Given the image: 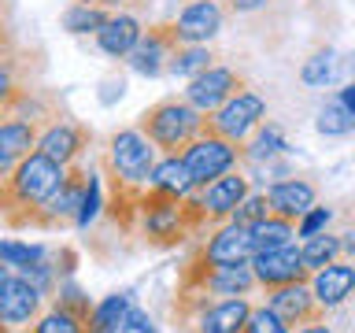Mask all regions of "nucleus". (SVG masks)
Segmentation results:
<instances>
[{
  "label": "nucleus",
  "instance_id": "obj_10",
  "mask_svg": "<svg viewBox=\"0 0 355 333\" xmlns=\"http://www.w3.org/2000/svg\"><path fill=\"white\" fill-rule=\"evenodd\" d=\"M41 289L30 282L26 274H8L4 289H0V318L8 326H26L41 311Z\"/></svg>",
  "mask_w": 355,
  "mask_h": 333
},
{
  "label": "nucleus",
  "instance_id": "obj_12",
  "mask_svg": "<svg viewBox=\"0 0 355 333\" xmlns=\"http://www.w3.org/2000/svg\"><path fill=\"white\" fill-rule=\"evenodd\" d=\"M255 255L252 244V230L237 226V222H226L222 230L211 233V241L204 244V259L211 266H230V263H248Z\"/></svg>",
  "mask_w": 355,
  "mask_h": 333
},
{
  "label": "nucleus",
  "instance_id": "obj_30",
  "mask_svg": "<svg viewBox=\"0 0 355 333\" xmlns=\"http://www.w3.org/2000/svg\"><path fill=\"white\" fill-rule=\"evenodd\" d=\"M0 259L8 266H19V271H26V266H37L44 259V248L41 244H19V241H0Z\"/></svg>",
  "mask_w": 355,
  "mask_h": 333
},
{
  "label": "nucleus",
  "instance_id": "obj_21",
  "mask_svg": "<svg viewBox=\"0 0 355 333\" xmlns=\"http://www.w3.org/2000/svg\"><path fill=\"white\" fill-rule=\"evenodd\" d=\"M130 293H111L104 296L100 304L89 311V318H85V333H119L122 330V318H126V311H130Z\"/></svg>",
  "mask_w": 355,
  "mask_h": 333
},
{
  "label": "nucleus",
  "instance_id": "obj_39",
  "mask_svg": "<svg viewBox=\"0 0 355 333\" xmlns=\"http://www.w3.org/2000/svg\"><path fill=\"white\" fill-rule=\"evenodd\" d=\"M266 0H230V11H237V15H248V11H259Z\"/></svg>",
  "mask_w": 355,
  "mask_h": 333
},
{
  "label": "nucleus",
  "instance_id": "obj_11",
  "mask_svg": "<svg viewBox=\"0 0 355 333\" xmlns=\"http://www.w3.org/2000/svg\"><path fill=\"white\" fill-rule=\"evenodd\" d=\"M277 315H282L288 326H307V322H318L322 318V307L318 300H315V293H311V285H304V282H288V285H277V289H270V300H266Z\"/></svg>",
  "mask_w": 355,
  "mask_h": 333
},
{
  "label": "nucleus",
  "instance_id": "obj_46",
  "mask_svg": "<svg viewBox=\"0 0 355 333\" xmlns=\"http://www.w3.org/2000/svg\"><path fill=\"white\" fill-rule=\"evenodd\" d=\"M144 333H155V330H152V326H148V330H144Z\"/></svg>",
  "mask_w": 355,
  "mask_h": 333
},
{
  "label": "nucleus",
  "instance_id": "obj_37",
  "mask_svg": "<svg viewBox=\"0 0 355 333\" xmlns=\"http://www.w3.org/2000/svg\"><path fill=\"white\" fill-rule=\"evenodd\" d=\"M152 322H148V315H144L141 307H133L130 304V311H126V318H122V333H144Z\"/></svg>",
  "mask_w": 355,
  "mask_h": 333
},
{
  "label": "nucleus",
  "instance_id": "obj_7",
  "mask_svg": "<svg viewBox=\"0 0 355 333\" xmlns=\"http://www.w3.org/2000/svg\"><path fill=\"white\" fill-rule=\"evenodd\" d=\"M241 89H244V78H241L237 71H230V67H207L204 74L189 78L185 100H189L196 111L211 115V111H218L230 96H237Z\"/></svg>",
  "mask_w": 355,
  "mask_h": 333
},
{
  "label": "nucleus",
  "instance_id": "obj_25",
  "mask_svg": "<svg viewBox=\"0 0 355 333\" xmlns=\"http://www.w3.org/2000/svg\"><path fill=\"white\" fill-rule=\"evenodd\" d=\"M107 19H111L107 8L89 4V0H74V4L63 11V30L67 33H96Z\"/></svg>",
  "mask_w": 355,
  "mask_h": 333
},
{
  "label": "nucleus",
  "instance_id": "obj_17",
  "mask_svg": "<svg viewBox=\"0 0 355 333\" xmlns=\"http://www.w3.org/2000/svg\"><path fill=\"white\" fill-rule=\"evenodd\" d=\"M89 144V130L78 126V122H52L49 130L37 137V152H44L49 160L71 166L78 155H82V148Z\"/></svg>",
  "mask_w": 355,
  "mask_h": 333
},
{
  "label": "nucleus",
  "instance_id": "obj_43",
  "mask_svg": "<svg viewBox=\"0 0 355 333\" xmlns=\"http://www.w3.org/2000/svg\"><path fill=\"white\" fill-rule=\"evenodd\" d=\"M300 333H333V330H329V326H322V322H307V326L300 330Z\"/></svg>",
  "mask_w": 355,
  "mask_h": 333
},
{
  "label": "nucleus",
  "instance_id": "obj_36",
  "mask_svg": "<svg viewBox=\"0 0 355 333\" xmlns=\"http://www.w3.org/2000/svg\"><path fill=\"white\" fill-rule=\"evenodd\" d=\"M100 211V178L89 174V185H85V200H82V211H78V226H89Z\"/></svg>",
  "mask_w": 355,
  "mask_h": 333
},
{
  "label": "nucleus",
  "instance_id": "obj_35",
  "mask_svg": "<svg viewBox=\"0 0 355 333\" xmlns=\"http://www.w3.org/2000/svg\"><path fill=\"white\" fill-rule=\"evenodd\" d=\"M329 219H333V211L315 204V207H311L304 219H300V226H296V237H315V233H326Z\"/></svg>",
  "mask_w": 355,
  "mask_h": 333
},
{
  "label": "nucleus",
  "instance_id": "obj_5",
  "mask_svg": "<svg viewBox=\"0 0 355 333\" xmlns=\"http://www.w3.org/2000/svg\"><path fill=\"white\" fill-rule=\"evenodd\" d=\"M182 160L189 166V174H193L196 185H211L215 178L237 171V160H241V148L226 137H218V133H211L204 126L196 141H189L182 148Z\"/></svg>",
  "mask_w": 355,
  "mask_h": 333
},
{
  "label": "nucleus",
  "instance_id": "obj_4",
  "mask_svg": "<svg viewBox=\"0 0 355 333\" xmlns=\"http://www.w3.org/2000/svg\"><path fill=\"white\" fill-rule=\"evenodd\" d=\"M263 119H266V100L255 93V89L244 85L241 93L230 96L218 111H211V119L204 122V126L211 133H218V137L241 144V141H248L252 133L263 126Z\"/></svg>",
  "mask_w": 355,
  "mask_h": 333
},
{
  "label": "nucleus",
  "instance_id": "obj_27",
  "mask_svg": "<svg viewBox=\"0 0 355 333\" xmlns=\"http://www.w3.org/2000/svg\"><path fill=\"white\" fill-rule=\"evenodd\" d=\"M211 60H215V56H211L207 44H182V49L174 52V60H171L166 71H171L174 78H196L211 67Z\"/></svg>",
  "mask_w": 355,
  "mask_h": 333
},
{
  "label": "nucleus",
  "instance_id": "obj_45",
  "mask_svg": "<svg viewBox=\"0 0 355 333\" xmlns=\"http://www.w3.org/2000/svg\"><path fill=\"white\" fill-rule=\"evenodd\" d=\"M0 333H8V322L4 318H0Z\"/></svg>",
  "mask_w": 355,
  "mask_h": 333
},
{
  "label": "nucleus",
  "instance_id": "obj_20",
  "mask_svg": "<svg viewBox=\"0 0 355 333\" xmlns=\"http://www.w3.org/2000/svg\"><path fill=\"white\" fill-rule=\"evenodd\" d=\"M141 33L144 26L133 15H126V11H115L104 26L96 30V44H100V52H107V56H115V60H122V56H130L133 49H137V41H141Z\"/></svg>",
  "mask_w": 355,
  "mask_h": 333
},
{
  "label": "nucleus",
  "instance_id": "obj_34",
  "mask_svg": "<svg viewBox=\"0 0 355 333\" xmlns=\"http://www.w3.org/2000/svg\"><path fill=\"white\" fill-rule=\"evenodd\" d=\"M244 333H288V322L277 315L270 304L252 307V318H248V326H244Z\"/></svg>",
  "mask_w": 355,
  "mask_h": 333
},
{
  "label": "nucleus",
  "instance_id": "obj_23",
  "mask_svg": "<svg viewBox=\"0 0 355 333\" xmlns=\"http://www.w3.org/2000/svg\"><path fill=\"white\" fill-rule=\"evenodd\" d=\"M37 126L26 119H8L0 122V152L15 155V160H26L30 152H37Z\"/></svg>",
  "mask_w": 355,
  "mask_h": 333
},
{
  "label": "nucleus",
  "instance_id": "obj_6",
  "mask_svg": "<svg viewBox=\"0 0 355 333\" xmlns=\"http://www.w3.org/2000/svg\"><path fill=\"white\" fill-rule=\"evenodd\" d=\"M182 49V37H178L174 22H159V26H148L141 33L137 49L130 52V67L144 78H159L166 67H171L174 52Z\"/></svg>",
  "mask_w": 355,
  "mask_h": 333
},
{
  "label": "nucleus",
  "instance_id": "obj_9",
  "mask_svg": "<svg viewBox=\"0 0 355 333\" xmlns=\"http://www.w3.org/2000/svg\"><path fill=\"white\" fill-rule=\"evenodd\" d=\"M252 271H255V282L266 285V289H277V285H288V282H304L311 274L304 266V252L296 244H285V248H274V252H255L252 255Z\"/></svg>",
  "mask_w": 355,
  "mask_h": 333
},
{
  "label": "nucleus",
  "instance_id": "obj_26",
  "mask_svg": "<svg viewBox=\"0 0 355 333\" xmlns=\"http://www.w3.org/2000/svg\"><path fill=\"white\" fill-rule=\"evenodd\" d=\"M304 266L307 271H322V266H329V263H337V255L344 252V244L337 233H315V237H307L304 248Z\"/></svg>",
  "mask_w": 355,
  "mask_h": 333
},
{
  "label": "nucleus",
  "instance_id": "obj_18",
  "mask_svg": "<svg viewBox=\"0 0 355 333\" xmlns=\"http://www.w3.org/2000/svg\"><path fill=\"white\" fill-rule=\"evenodd\" d=\"M252 318V304L244 296H230L222 304L200 307L196 315V333H244Z\"/></svg>",
  "mask_w": 355,
  "mask_h": 333
},
{
  "label": "nucleus",
  "instance_id": "obj_40",
  "mask_svg": "<svg viewBox=\"0 0 355 333\" xmlns=\"http://www.w3.org/2000/svg\"><path fill=\"white\" fill-rule=\"evenodd\" d=\"M15 166H19V160H15V155L0 152V185H4L8 178H11V171H15Z\"/></svg>",
  "mask_w": 355,
  "mask_h": 333
},
{
  "label": "nucleus",
  "instance_id": "obj_3",
  "mask_svg": "<svg viewBox=\"0 0 355 333\" xmlns=\"http://www.w3.org/2000/svg\"><path fill=\"white\" fill-rule=\"evenodd\" d=\"M155 144L144 137L141 130H119L107 141V171L115 178V189H130V193H144L152 185L155 171Z\"/></svg>",
  "mask_w": 355,
  "mask_h": 333
},
{
  "label": "nucleus",
  "instance_id": "obj_24",
  "mask_svg": "<svg viewBox=\"0 0 355 333\" xmlns=\"http://www.w3.org/2000/svg\"><path fill=\"white\" fill-rule=\"evenodd\" d=\"M293 237H296L293 219H282V215H266L263 222H255V226H252V244H255V252L285 248V244H293Z\"/></svg>",
  "mask_w": 355,
  "mask_h": 333
},
{
  "label": "nucleus",
  "instance_id": "obj_28",
  "mask_svg": "<svg viewBox=\"0 0 355 333\" xmlns=\"http://www.w3.org/2000/svg\"><path fill=\"white\" fill-rule=\"evenodd\" d=\"M318 133H326V137H344V133L355 130V115L348 108H344V100H326V104L318 108V119H315Z\"/></svg>",
  "mask_w": 355,
  "mask_h": 333
},
{
  "label": "nucleus",
  "instance_id": "obj_15",
  "mask_svg": "<svg viewBox=\"0 0 355 333\" xmlns=\"http://www.w3.org/2000/svg\"><path fill=\"white\" fill-rule=\"evenodd\" d=\"M248 196V178L230 171L215 178L211 185H204V193H200V207H204L207 219H230L233 211L241 207V200Z\"/></svg>",
  "mask_w": 355,
  "mask_h": 333
},
{
  "label": "nucleus",
  "instance_id": "obj_1",
  "mask_svg": "<svg viewBox=\"0 0 355 333\" xmlns=\"http://www.w3.org/2000/svg\"><path fill=\"white\" fill-rule=\"evenodd\" d=\"M67 171H71V166L49 160L44 152H30L26 160H19V166L11 171L8 182L0 185V207H26L33 215L44 200H52L63 189ZM19 222H26V215Z\"/></svg>",
  "mask_w": 355,
  "mask_h": 333
},
{
  "label": "nucleus",
  "instance_id": "obj_33",
  "mask_svg": "<svg viewBox=\"0 0 355 333\" xmlns=\"http://www.w3.org/2000/svg\"><path fill=\"white\" fill-rule=\"evenodd\" d=\"M333 71H337V60H333V49H322V52H315L311 60L300 67V78H304L307 85H326L329 78H333Z\"/></svg>",
  "mask_w": 355,
  "mask_h": 333
},
{
  "label": "nucleus",
  "instance_id": "obj_16",
  "mask_svg": "<svg viewBox=\"0 0 355 333\" xmlns=\"http://www.w3.org/2000/svg\"><path fill=\"white\" fill-rule=\"evenodd\" d=\"M266 196H270V211H274V215L300 222L311 207H315L318 189L311 185L307 178H285V182H274L270 189H266Z\"/></svg>",
  "mask_w": 355,
  "mask_h": 333
},
{
  "label": "nucleus",
  "instance_id": "obj_44",
  "mask_svg": "<svg viewBox=\"0 0 355 333\" xmlns=\"http://www.w3.org/2000/svg\"><path fill=\"white\" fill-rule=\"evenodd\" d=\"M4 282H8V263L0 259V289H4Z\"/></svg>",
  "mask_w": 355,
  "mask_h": 333
},
{
  "label": "nucleus",
  "instance_id": "obj_32",
  "mask_svg": "<svg viewBox=\"0 0 355 333\" xmlns=\"http://www.w3.org/2000/svg\"><path fill=\"white\" fill-rule=\"evenodd\" d=\"M285 148H288V144L282 137V130H277V126H259V130H255V141L248 144V155L263 163V160H274V155L285 152Z\"/></svg>",
  "mask_w": 355,
  "mask_h": 333
},
{
  "label": "nucleus",
  "instance_id": "obj_31",
  "mask_svg": "<svg viewBox=\"0 0 355 333\" xmlns=\"http://www.w3.org/2000/svg\"><path fill=\"white\" fill-rule=\"evenodd\" d=\"M33 333H85V322L78 318V315H71L67 307L55 304V311H49V315L37 318Z\"/></svg>",
  "mask_w": 355,
  "mask_h": 333
},
{
  "label": "nucleus",
  "instance_id": "obj_22",
  "mask_svg": "<svg viewBox=\"0 0 355 333\" xmlns=\"http://www.w3.org/2000/svg\"><path fill=\"white\" fill-rule=\"evenodd\" d=\"M152 189L171 193V196H189L196 189V182H193V174H189L182 155H166V160H159L152 171Z\"/></svg>",
  "mask_w": 355,
  "mask_h": 333
},
{
  "label": "nucleus",
  "instance_id": "obj_8",
  "mask_svg": "<svg viewBox=\"0 0 355 333\" xmlns=\"http://www.w3.org/2000/svg\"><path fill=\"white\" fill-rule=\"evenodd\" d=\"M85 185H89V174L71 166L63 189L52 200H44L33 215H26V222H33V226H60V222H67V219L78 222V211H82V200H85Z\"/></svg>",
  "mask_w": 355,
  "mask_h": 333
},
{
  "label": "nucleus",
  "instance_id": "obj_47",
  "mask_svg": "<svg viewBox=\"0 0 355 333\" xmlns=\"http://www.w3.org/2000/svg\"><path fill=\"white\" fill-rule=\"evenodd\" d=\"M0 119H4V111H0Z\"/></svg>",
  "mask_w": 355,
  "mask_h": 333
},
{
  "label": "nucleus",
  "instance_id": "obj_2",
  "mask_svg": "<svg viewBox=\"0 0 355 333\" xmlns=\"http://www.w3.org/2000/svg\"><path fill=\"white\" fill-rule=\"evenodd\" d=\"M204 111H196L189 100H159V104H152L148 111L141 115L137 130L148 137L159 152L166 155H182V148L189 141H196L200 133H204Z\"/></svg>",
  "mask_w": 355,
  "mask_h": 333
},
{
  "label": "nucleus",
  "instance_id": "obj_19",
  "mask_svg": "<svg viewBox=\"0 0 355 333\" xmlns=\"http://www.w3.org/2000/svg\"><path fill=\"white\" fill-rule=\"evenodd\" d=\"M311 293L322 307H340L355 293V266L352 263H329L322 271H311Z\"/></svg>",
  "mask_w": 355,
  "mask_h": 333
},
{
  "label": "nucleus",
  "instance_id": "obj_38",
  "mask_svg": "<svg viewBox=\"0 0 355 333\" xmlns=\"http://www.w3.org/2000/svg\"><path fill=\"white\" fill-rule=\"evenodd\" d=\"M15 56V41H11V30L0 26V67H8V60Z\"/></svg>",
  "mask_w": 355,
  "mask_h": 333
},
{
  "label": "nucleus",
  "instance_id": "obj_42",
  "mask_svg": "<svg viewBox=\"0 0 355 333\" xmlns=\"http://www.w3.org/2000/svg\"><path fill=\"white\" fill-rule=\"evenodd\" d=\"M340 244H344V252H352V255H355V230L340 233Z\"/></svg>",
  "mask_w": 355,
  "mask_h": 333
},
{
  "label": "nucleus",
  "instance_id": "obj_29",
  "mask_svg": "<svg viewBox=\"0 0 355 333\" xmlns=\"http://www.w3.org/2000/svg\"><path fill=\"white\" fill-rule=\"evenodd\" d=\"M266 215H274V211H270V196H266V193H248V196L241 200V207L230 215V222H237V226H248V230H252L255 222H263Z\"/></svg>",
  "mask_w": 355,
  "mask_h": 333
},
{
  "label": "nucleus",
  "instance_id": "obj_14",
  "mask_svg": "<svg viewBox=\"0 0 355 333\" xmlns=\"http://www.w3.org/2000/svg\"><path fill=\"white\" fill-rule=\"evenodd\" d=\"M174 26H178L182 44H207L222 30V8H218V0H189Z\"/></svg>",
  "mask_w": 355,
  "mask_h": 333
},
{
  "label": "nucleus",
  "instance_id": "obj_41",
  "mask_svg": "<svg viewBox=\"0 0 355 333\" xmlns=\"http://www.w3.org/2000/svg\"><path fill=\"white\" fill-rule=\"evenodd\" d=\"M340 100H344V108H348L352 115H355V82H348V85L340 89Z\"/></svg>",
  "mask_w": 355,
  "mask_h": 333
},
{
  "label": "nucleus",
  "instance_id": "obj_13",
  "mask_svg": "<svg viewBox=\"0 0 355 333\" xmlns=\"http://www.w3.org/2000/svg\"><path fill=\"white\" fill-rule=\"evenodd\" d=\"M196 285L207 289V293H215V296H248L259 282H255L252 259L248 263H230V266H211L204 259V266H200V274H196Z\"/></svg>",
  "mask_w": 355,
  "mask_h": 333
}]
</instances>
